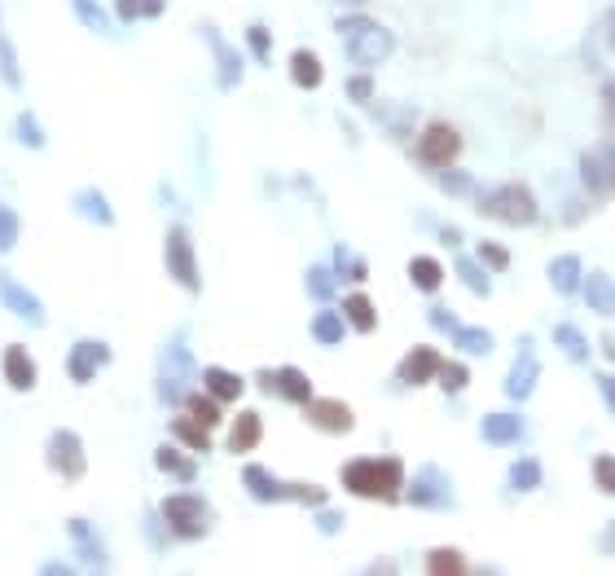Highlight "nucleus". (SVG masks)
Wrapping results in <instances>:
<instances>
[{"instance_id": "16", "label": "nucleus", "mask_w": 615, "mask_h": 576, "mask_svg": "<svg viewBox=\"0 0 615 576\" xmlns=\"http://www.w3.org/2000/svg\"><path fill=\"white\" fill-rule=\"evenodd\" d=\"M404 497H409L413 506H431V510H440V506L449 510V506H453V488H449L444 471H435V466H427L418 479H409Z\"/></svg>"}, {"instance_id": "51", "label": "nucleus", "mask_w": 615, "mask_h": 576, "mask_svg": "<svg viewBox=\"0 0 615 576\" xmlns=\"http://www.w3.org/2000/svg\"><path fill=\"white\" fill-rule=\"evenodd\" d=\"M317 533H326V537H334V533H343V515L339 510H326V506H317Z\"/></svg>"}, {"instance_id": "34", "label": "nucleus", "mask_w": 615, "mask_h": 576, "mask_svg": "<svg viewBox=\"0 0 615 576\" xmlns=\"http://www.w3.org/2000/svg\"><path fill=\"white\" fill-rule=\"evenodd\" d=\"M580 291H585L589 308H598V313H611L615 308V282L607 277V273H585Z\"/></svg>"}, {"instance_id": "26", "label": "nucleus", "mask_w": 615, "mask_h": 576, "mask_svg": "<svg viewBox=\"0 0 615 576\" xmlns=\"http://www.w3.org/2000/svg\"><path fill=\"white\" fill-rule=\"evenodd\" d=\"M409 282H413L422 295H435L440 282H444V264H440L435 255H413V260H409Z\"/></svg>"}, {"instance_id": "50", "label": "nucleus", "mask_w": 615, "mask_h": 576, "mask_svg": "<svg viewBox=\"0 0 615 576\" xmlns=\"http://www.w3.org/2000/svg\"><path fill=\"white\" fill-rule=\"evenodd\" d=\"M348 97H352L357 106H369V102H373V80H369V75H352V80H348Z\"/></svg>"}, {"instance_id": "47", "label": "nucleus", "mask_w": 615, "mask_h": 576, "mask_svg": "<svg viewBox=\"0 0 615 576\" xmlns=\"http://www.w3.org/2000/svg\"><path fill=\"white\" fill-rule=\"evenodd\" d=\"M286 502H304V506H326V488H321V484H286Z\"/></svg>"}, {"instance_id": "12", "label": "nucleus", "mask_w": 615, "mask_h": 576, "mask_svg": "<svg viewBox=\"0 0 615 576\" xmlns=\"http://www.w3.org/2000/svg\"><path fill=\"white\" fill-rule=\"evenodd\" d=\"M198 35L207 40V49H211V58H216V84H220L225 93H229V89H238V84H242V53H238V49H234V44H229V40L211 27V22H203V27H198Z\"/></svg>"}, {"instance_id": "36", "label": "nucleus", "mask_w": 615, "mask_h": 576, "mask_svg": "<svg viewBox=\"0 0 615 576\" xmlns=\"http://www.w3.org/2000/svg\"><path fill=\"white\" fill-rule=\"evenodd\" d=\"M181 405H185V414H194V418H198V423H207V427H216V423H220V414H225V409H220V401H216L207 387H203V392H185V401H181Z\"/></svg>"}, {"instance_id": "30", "label": "nucleus", "mask_w": 615, "mask_h": 576, "mask_svg": "<svg viewBox=\"0 0 615 576\" xmlns=\"http://www.w3.org/2000/svg\"><path fill=\"white\" fill-rule=\"evenodd\" d=\"M480 432H484V440H488V445H514V440L523 436V418H519V414H510V409H505V414H488Z\"/></svg>"}, {"instance_id": "46", "label": "nucleus", "mask_w": 615, "mask_h": 576, "mask_svg": "<svg viewBox=\"0 0 615 576\" xmlns=\"http://www.w3.org/2000/svg\"><path fill=\"white\" fill-rule=\"evenodd\" d=\"M440 185H444L449 194H471V198L484 194L480 181H471V176H462V172H453V167H440Z\"/></svg>"}, {"instance_id": "28", "label": "nucleus", "mask_w": 615, "mask_h": 576, "mask_svg": "<svg viewBox=\"0 0 615 576\" xmlns=\"http://www.w3.org/2000/svg\"><path fill=\"white\" fill-rule=\"evenodd\" d=\"M304 291H308L317 304H334V291H339L334 264H312V269L304 273Z\"/></svg>"}, {"instance_id": "23", "label": "nucleus", "mask_w": 615, "mask_h": 576, "mask_svg": "<svg viewBox=\"0 0 615 576\" xmlns=\"http://www.w3.org/2000/svg\"><path fill=\"white\" fill-rule=\"evenodd\" d=\"M312 339L321 347H339L348 339V317H343V308H321L317 317H312Z\"/></svg>"}, {"instance_id": "56", "label": "nucleus", "mask_w": 615, "mask_h": 576, "mask_svg": "<svg viewBox=\"0 0 615 576\" xmlns=\"http://www.w3.org/2000/svg\"><path fill=\"white\" fill-rule=\"evenodd\" d=\"M71 572V564H62V559H44L40 564V576H66Z\"/></svg>"}, {"instance_id": "11", "label": "nucleus", "mask_w": 615, "mask_h": 576, "mask_svg": "<svg viewBox=\"0 0 615 576\" xmlns=\"http://www.w3.org/2000/svg\"><path fill=\"white\" fill-rule=\"evenodd\" d=\"M189 374H194V352L181 344V339L163 344V352H158V396L163 401H185L176 392V383H185Z\"/></svg>"}, {"instance_id": "4", "label": "nucleus", "mask_w": 615, "mask_h": 576, "mask_svg": "<svg viewBox=\"0 0 615 576\" xmlns=\"http://www.w3.org/2000/svg\"><path fill=\"white\" fill-rule=\"evenodd\" d=\"M163 264L172 273L176 286H185L189 295L203 291V273H198V251H194V237L185 225H172L167 237H163Z\"/></svg>"}, {"instance_id": "37", "label": "nucleus", "mask_w": 615, "mask_h": 576, "mask_svg": "<svg viewBox=\"0 0 615 576\" xmlns=\"http://www.w3.org/2000/svg\"><path fill=\"white\" fill-rule=\"evenodd\" d=\"M167 0H115V18L119 22H145V18H163Z\"/></svg>"}, {"instance_id": "5", "label": "nucleus", "mask_w": 615, "mask_h": 576, "mask_svg": "<svg viewBox=\"0 0 615 576\" xmlns=\"http://www.w3.org/2000/svg\"><path fill=\"white\" fill-rule=\"evenodd\" d=\"M480 212H488L492 221H501V225H532V221L541 216L532 190L519 185V181H514V185H496V190H488V194L480 198Z\"/></svg>"}, {"instance_id": "54", "label": "nucleus", "mask_w": 615, "mask_h": 576, "mask_svg": "<svg viewBox=\"0 0 615 576\" xmlns=\"http://www.w3.org/2000/svg\"><path fill=\"white\" fill-rule=\"evenodd\" d=\"M365 22H373V18H365V13H343V18L334 22V31H339V35H352V31H361Z\"/></svg>"}, {"instance_id": "55", "label": "nucleus", "mask_w": 615, "mask_h": 576, "mask_svg": "<svg viewBox=\"0 0 615 576\" xmlns=\"http://www.w3.org/2000/svg\"><path fill=\"white\" fill-rule=\"evenodd\" d=\"M431 326L444 331V335H453V331H457V317H453L449 308H431Z\"/></svg>"}, {"instance_id": "42", "label": "nucleus", "mask_w": 615, "mask_h": 576, "mask_svg": "<svg viewBox=\"0 0 615 576\" xmlns=\"http://www.w3.org/2000/svg\"><path fill=\"white\" fill-rule=\"evenodd\" d=\"M246 49H250L255 62H268V53H273V31H268L264 22H250V27H246Z\"/></svg>"}, {"instance_id": "53", "label": "nucleus", "mask_w": 615, "mask_h": 576, "mask_svg": "<svg viewBox=\"0 0 615 576\" xmlns=\"http://www.w3.org/2000/svg\"><path fill=\"white\" fill-rule=\"evenodd\" d=\"M594 475H598V488L615 493V458H598L594 462Z\"/></svg>"}, {"instance_id": "9", "label": "nucleus", "mask_w": 615, "mask_h": 576, "mask_svg": "<svg viewBox=\"0 0 615 576\" xmlns=\"http://www.w3.org/2000/svg\"><path fill=\"white\" fill-rule=\"evenodd\" d=\"M111 361H115V352H111L106 339H75L71 352H66V378L80 383V387H88Z\"/></svg>"}, {"instance_id": "45", "label": "nucleus", "mask_w": 615, "mask_h": 576, "mask_svg": "<svg viewBox=\"0 0 615 576\" xmlns=\"http://www.w3.org/2000/svg\"><path fill=\"white\" fill-rule=\"evenodd\" d=\"M554 335H558V347H563L572 361H585V356H589V344H585V335H580L576 326H558Z\"/></svg>"}, {"instance_id": "52", "label": "nucleus", "mask_w": 615, "mask_h": 576, "mask_svg": "<svg viewBox=\"0 0 615 576\" xmlns=\"http://www.w3.org/2000/svg\"><path fill=\"white\" fill-rule=\"evenodd\" d=\"M475 255H480L488 269H510V251H501V246H492V242H480Z\"/></svg>"}, {"instance_id": "35", "label": "nucleus", "mask_w": 615, "mask_h": 576, "mask_svg": "<svg viewBox=\"0 0 615 576\" xmlns=\"http://www.w3.org/2000/svg\"><path fill=\"white\" fill-rule=\"evenodd\" d=\"M532 387H536V361L523 352V356H519V365H514V370H510V378H505V396H510V401H527V392H532Z\"/></svg>"}, {"instance_id": "49", "label": "nucleus", "mask_w": 615, "mask_h": 576, "mask_svg": "<svg viewBox=\"0 0 615 576\" xmlns=\"http://www.w3.org/2000/svg\"><path fill=\"white\" fill-rule=\"evenodd\" d=\"M466 378H471V374H466L462 361H444V365H440V383H444V392H462Z\"/></svg>"}, {"instance_id": "7", "label": "nucleus", "mask_w": 615, "mask_h": 576, "mask_svg": "<svg viewBox=\"0 0 615 576\" xmlns=\"http://www.w3.org/2000/svg\"><path fill=\"white\" fill-rule=\"evenodd\" d=\"M457 154H462V132L453 128V123H427L422 128V141H418V159L427 163V167H453L457 163Z\"/></svg>"}, {"instance_id": "13", "label": "nucleus", "mask_w": 615, "mask_h": 576, "mask_svg": "<svg viewBox=\"0 0 615 576\" xmlns=\"http://www.w3.org/2000/svg\"><path fill=\"white\" fill-rule=\"evenodd\" d=\"M0 378H4L9 392H35V383H40V365H35L31 347L27 344H4V352H0Z\"/></svg>"}, {"instance_id": "15", "label": "nucleus", "mask_w": 615, "mask_h": 576, "mask_svg": "<svg viewBox=\"0 0 615 576\" xmlns=\"http://www.w3.org/2000/svg\"><path fill=\"white\" fill-rule=\"evenodd\" d=\"M259 387L264 392H273V396H281V401H290V405H308L312 401V378L299 370V365H286V370H264L259 374Z\"/></svg>"}, {"instance_id": "14", "label": "nucleus", "mask_w": 615, "mask_h": 576, "mask_svg": "<svg viewBox=\"0 0 615 576\" xmlns=\"http://www.w3.org/2000/svg\"><path fill=\"white\" fill-rule=\"evenodd\" d=\"M304 418H308L317 432H326V436H343V432H352V423H357V414H352L348 401H339V396H312V401L304 405Z\"/></svg>"}, {"instance_id": "62", "label": "nucleus", "mask_w": 615, "mask_h": 576, "mask_svg": "<svg viewBox=\"0 0 615 576\" xmlns=\"http://www.w3.org/2000/svg\"><path fill=\"white\" fill-rule=\"evenodd\" d=\"M339 4H352V9H357V4H365V0H339Z\"/></svg>"}, {"instance_id": "8", "label": "nucleus", "mask_w": 615, "mask_h": 576, "mask_svg": "<svg viewBox=\"0 0 615 576\" xmlns=\"http://www.w3.org/2000/svg\"><path fill=\"white\" fill-rule=\"evenodd\" d=\"M343 49H348V58H352L357 66H378V62H387V58L396 53V35H391L382 22H365L361 31L343 35Z\"/></svg>"}, {"instance_id": "48", "label": "nucleus", "mask_w": 615, "mask_h": 576, "mask_svg": "<svg viewBox=\"0 0 615 576\" xmlns=\"http://www.w3.org/2000/svg\"><path fill=\"white\" fill-rule=\"evenodd\" d=\"M457 273H462V282L471 286V291H480V295H488V277H484V269L471 260V255H462L457 260Z\"/></svg>"}, {"instance_id": "44", "label": "nucleus", "mask_w": 615, "mask_h": 576, "mask_svg": "<svg viewBox=\"0 0 615 576\" xmlns=\"http://www.w3.org/2000/svg\"><path fill=\"white\" fill-rule=\"evenodd\" d=\"M510 484H514L519 493H527V488H536V484H541V462H536V458L514 462V466H510Z\"/></svg>"}, {"instance_id": "17", "label": "nucleus", "mask_w": 615, "mask_h": 576, "mask_svg": "<svg viewBox=\"0 0 615 576\" xmlns=\"http://www.w3.org/2000/svg\"><path fill=\"white\" fill-rule=\"evenodd\" d=\"M580 176L589 181V190H594L598 198H607V194L615 190V150L611 145L580 154Z\"/></svg>"}, {"instance_id": "57", "label": "nucleus", "mask_w": 615, "mask_h": 576, "mask_svg": "<svg viewBox=\"0 0 615 576\" xmlns=\"http://www.w3.org/2000/svg\"><path fill=\"white\" fill-rule=\"evenodd\" d=\"M603 396H607V405L615 409V378L611 374H603Z\"/></svg>"}, {"instance_id": "59", "label": "nucleus", "mask_w": 615, "mask_h": 576, "mask_svg": "<svg viewBox=\"0 0 615 576\" xmlns=\"http://www.w3.org/2000/svg\"><path fill=\"white\" fill-rule=\"evenodd\" d=\"M603 550H615V524H607V533H603Z\"/></svg>"}, {"instance_id": "19", "label": "nucleus", "mask_w": 615, "mask_h": 576, "mask_svg": "<svg viewBox=\"0 0 615 576\" xmlns=\"http://www.w3.org/2000/svg\"><path fill=\"white\" fill-rule=\"evenodd\" d=\"M440 365H444V361H440V352L422 344V347H409V352H404V361H400V370H396V374H400L404 383H413V387H418V383L440 378Z\"/></svg>"}, {"instance_id": "25", "label": "nucleus", "mask_w": 615, "mask_h": 576, "mask_svg": "<svg viewBox=\"0 0 615 576\" xmlns=\"http://www.w3.org/2000/svg\"><path fill=\"white\" fill-rule=\"evenodd\" d=\"M290 80H295L299 89H321V80H326L321 58H317L312 49H295V53H290Z\"/></svg>"}, {"instance_id": "20", "label": "nucleus", "mask_w": 615, "mask_h": 576, "mask_svg": "<svg viewBox=\"0 0 615 576\" xmlns=\"http://www.w3.org/2000/svg\"><path fill=\"white\" fill-rule=\"evenodd\" d=\"M259 436H264V418H259L255 409H242V414L229 423L225 449H229V454H250V449L259 445Z\"/></svg>"}, {"instance_id": "32", "label": "nucleus", "mask_w": 615, "mask_h": 576, "mask_svg": "<svg viewBox=\"0 0 615 576\" xmlns=\"http://www.w3.org/2000/svg\"><path fill=\"white\" fill-rule=\"evenodd\" d=\"M343 317H348V326H352V331H361V335H369V331L378 326L373 300H369L365 291H352V295L343 300Z\"/></svg>"}, {"instance_id": "40", "label": "nucleus", "mask_w": 615, "mask_h": 576, "mask_svg": "<svg viewBox=\"0 0 615 576\" xmlns=\"http://www.w3.org/2000/svg\"><path fill=\"white\" fill-rule=\"evenodd\" d=\"M18 242H22V216L9 203H0V255H9Z\"/></svg>"}, {"instance_id": "22", "label": "nucleus", "mask_w": 615, "mask_h": 576, "mask_svg": "<svg viewBox=\"0 0 615 576\" xmlns=\"http://www.w3.org/2000/svg\"><path fill=\"white\" fill-rule=\"evenodd\" d=\"M242 484L255 502H286V484H281L268 466H255V462H250L242 471Z\"/></svg>"}, {"instance_id": "1", "label": "nucleus", "mask_w": 615, "mask_h": 576, "mask_svg": "<svg viewBox=\"0 0 615 576\" xmlns=\"http://www.w3.org/2000/svg\"><path fill=\"white\" fill-rule=\"evenodd\" d=\"M339 479L352 497H369V502H400V493H404L400 458H352L343 462Z\"/></svg>"}, {"instance_id": "29", "label": "nucleus", "mask_w": 615, "mask_h": 576, "mask_svg": "<svg viewBox=\"0 0 615 576\" xmlns=\"http://www.w3.org/2000/svg\"><path fill=\"white\" fill-rule=\"evenodd\" d=\"M0 84L9 89V93H22V62H18V44L9 40V31H4V22H0Z\"/></svg>"}, {"instance_id": "6", "label": "nucleus", "mask_w": 615, "mask_h": 576, "mask_svg": "<svg viewBox=\"0 0 615 576\" xmlns=\"http://www.w3.org/2000/svg\"><path fill=\"white\" fill-rule=\"evenodd\" d=\"M0 308L9 313V317H18L22 326H44L49 322V308H44V300L27 286V282H18L9 269H0Z\"/></svg>"}, {"instance_id": "2", "label": "nucleus", "mask_w": 615, "mask_h": 576, "mask_svg": "<svg viewBox=\"0 0 615 576\" xmlns=\"http://www.w3.org/2000/svg\"><path fill=\"white\" fill-rule=\"evenodd\" d=\"M158 519H163L167 537H176V541H203L211 533V506L198 493H172V497H163Z\"/></svg>"}, {"instance_id": "38", "label": "nucleus", "mask_w": 615, "mask_h": 576, "mask_svg": "<svg viewBox=\"0 0 615 576\" xmlns=\"http://www.w3.org/2000/svg\"><path fill=\"white\" fill-rule=\"evenodd\" d=\"M71 9H75V18H80L88 31H97V35L111 31V13L102 9V0H71Z\"/></svg>"}, {"instance_id": "10", "label": "nucleus", "mask_w": 615, "mask_h": 576, "mask_svg": "<svg viewBox=\"0 0 615 576\" xmlns=\"http://www.w3.org/2000/svg\"><path fill=\"white\" fill-rule=\"evenodd\" d=\"M66 537H71L75 559H80L84 568H93V572H106V568H111V550H106V541H102V533H97L93 519L71 515V519H66Z\"/></svg>"}, {"instance_id": "31", "label": "nucleus", "mask_w": 615, "mask_h": 576, "mask_svg": "<svg viewBox=\"0 0 615 576\" xmlns=\"http://www.w3.org/2000/svg\"><path fill=\"white\" fill-rule=\"evenodd\" d=\"M9 136H13L18 145L35 150V154H40V150H49V132L40 128V119L31 115V111H18V115H13V128H9Z\"/></svg>"}, {"instance_id": "24", "label": "nucleus", "mask_w": 615, "mask_h": 576, "mask_svg": "<svg viewBox=\"0 0 615 576\" xmlns=\"http://www.w3.org/2000/svg\"><path fill=\"white\" fill-rule=\"evenodd\" d=\"M172 436H176L185 449H194V454H207V449H211V427L198 423L194 414H176V418H172Z\"/></svg>"}, {"instance_id": "60", "label": "nucleus", "mask_w": 615, "mask_h": 576, "mask_svg": "<svg viewBox=\"0 0 615 576\" xmlns=\"http://www.w3.org/2000/svg\"><path fill=\"white\" fill-rule=\"evenodd\" d=\"M607 40H611V49H615V9L607 13Z\"/></svg>"}, {"instance_id": "39", "label": "nucleus", "mask_w": 615, "mask_h": 576, "mask_svg": "<svg viewBox=\"0 0 615 576\" xmlns=\"http://www.w3.org/2000/svg\"><path fill=\"white\" fill-rule=\"evenodd\" d=\"M334 273H339V277H348V282H365L369 264L357 255V251H352V246H343V242H339V246H334Z\"/></svg>"}, {"instance_id": "27", "label": "nucleus", "mask_w": 615, "mask_h": 576, "mask_svg": "<svg viewBox=\"0 0 615 576\" xmlns=\"http://www.w3.org/2000/svg\"><path fill=\"white\" fill-rule=\"evenodd\" d=\"M585 264H580V255H558L554 264H550V282H554V291L558 295H576L580 291V282H585V273H580Z\"/></svg>"}, {"instance_id": "58", "label": "nucleus", "mask_w": 615, "mask_h": 576, "mask_svg": "<svg viewBox=\"0 0 615 576\" xmlns=\"http://www.w3.org/2000/svg\"><path fill=\"white\" fill-rule=\"evenodd\" d=\"M440 237H444L449 246H457V242H462V233L453 230V225H440Z\"/></svg>"}, {"instance_id": "43", "label": "nucleus", "mask_w": 615, "mask_h": 576, "mask_svg": "<svg viewBox=\"0 0 615 576\" xmlns=\"http://www.w3.org/2000/svg\"><path fill=\"white\" fill-rule=\"evenodd\" d=\"M453 344L462 347V352H480V356H484V352H492V335L480 331V326H475V331H471V326H457V331H453Z\"/></svg>"}, {"instance_id": "21", "label": "nucleus", "mask_w": 615, "mask_h": 576, "mask_svg": "<svg viewBox=\"0 0 615 576\" xmlns=\"http://www.w3.org/2000/svg\"><path fill=\"white\" fill-rule=\"evenodd\" d=\"M203 387H207L220 405L242 401V392H246L242 374H234V370H225V365H207V370H203Z\"/></svg>"}, {"instance_id": "33", "label": "nucleus", "mask_w": 615, "mask_h": 576, "mask_svg": "<svg viewBox=\"0 0 615 576\" xmlns=\"http://www.w3.org/2000/svg\"><path fill=\"white\" fill-rule=\"evenodd\" d=\"M154 466H158V471H167V475H176V479H185V484H189V479H198V462L185 458L176 445H158V449H154Z\"/></svg>"}, {"instance_id": "18", "label": "nucleus", "mask_w": 615, "mask_h": 576, "mask_svg": "<svg viewBox=\"0 0 615 576\" xmlns=\"http://www.w3.org/2000/svg\"><path fill=\"white\" fill-rule=\"evenodd\" d=\"M71 207H75V216H84V221L97 225V230H111V225H115V207H111V198H106L97 185L75 190V194H71Z\"/></svg>"}, {"instance_id": "3", "label": "nucleus", "mask_w": 615, "mask_h": 576, "mask_svg": "<svg viewBox=\"0 0 615 576\" xmlns=\"http://www.w3.org/2000/svg\"><path fill=\"white\" fill-rule=\"evenodd\" d=\"M44 466H49L58 479H66V484L84 479V471H88V454H84L80 432H71V427H53V432L44 436Z\"/></svg>"}, {"instance_id": "61", "label": "nucleus", "mask_w": 615, "mask_h": 576, "mask_svg": "<svg viewBox=\"0 0 615 576\" xmlns=\"http://www.w3.org/2000/svg\"><path fill=\"white\" fill-rule=\"evenodd\" d=\"M607 106H611V111H615V80H611V84H607Z\"/></svg>"}, {"instance_id": "41", "label": "nucleus", "mask_w": 615, "mask_h": 576, "mask_svg": "<svg viewBox=\"0 0 615 576\" xmlns=\"http://www.w3.org/2000/svg\"><path fill=\"white\" fill-rule=\"evenodd\" d=\"M427 572H435V576H462V572H466V559H462L457 550H449V546H444V550H431V555H427Z\"/></svg>"}]
</instances>
